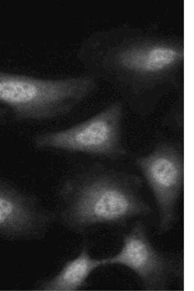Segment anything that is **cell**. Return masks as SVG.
<instances>
[{
    "label": "cell",
    "mask_w": 194,
    "mask_h": 291,
    "mask_svg": "<svg viewBox=\"0 0 194 291\" xmlns=\"http://www.w3.org/2000/svg\"><path fill=\"white\" fill-rule=\"evenodd\" d=\"M95 87L89 76L47 78L0 70V103L19 121H45L67 114Z\"/></svg>",
    "instance_id": "1"
},
{
    "label": "cell",
    "mask_w": 194,
    "mask_h": 291,
    "mask_svg": "<svg viewBox=\"0 0 194 291\" xmlns=\"http://www.w3.org/2000/svg\"><path fill=\"white\" fill-rule=\"evenodd\" d=\"M122 108L114 104L79 123L37 135L34 146L92 155L117 157L124 153L120 135Z\"/></svg>",
    "instance_id": "2"
},
{
    "label": "cell",
    "mask_w": 194,
    "mask_h": 291,
    "mask_svg": "<svg viewBox=\"0 0 194 291\" xmlns=\"http://www.w3.org/2000/svg\"><path fill=\"white\" fill-rule=\"evenodd\" d=\"M150 210L127 187L107 178H92L80 187L72 216L83 226L99 223H120Z\"/></svg>",
    "instance_id": "3"
},
{
    "label": "cell",
    "mask_w": 194,
    "mask_h": 291,
    "mask_svg": "<svg viewBox=\"0 0 194 291\" xmlns=\"http://www.w3.org/2000/svg\"><path fill=\"white\" fill-rule=\"evenodd\" d=\"M136 163L155 196L161 229L167 230L175 219L176 204L183 187V157L174 146L163 144L138 158Z\"/></svg>",
    "instance_id": "4"
},
{
    "label": "cell",
    "mask_w": 194,
    "mask_h": 291,
    "mask_svg": "<svg viewBox=\"0 0 194 291\" xmlns=\"http://www.w3.org/2000/svg\"><path fill=\"white\" fill-rule=\"evenodd\" d=\"M102 260L103 266L120 265L131 270L150 290L165 289L169 275L176 269L174 259L155 249L140 222L124 236L119 252Z\"/></svg>",
    "instance_id": "5"
},
{
    "label": "cell",
    "mask_w": 194,
    "mask_h": 291,
    "mask_svg": "<svg viewBox=\"0 0 194 291\" xmlns=\"http://www.w3.org/2000/svg\"><path fill=\"white\" fill-rule=\"evenodd\" d=\"M103 266L102 259L92 258L84 248L75 259L68 261L53 279L46 283L42 290L48 291H77L86 283L90 275Z\"/></svg>",
    "instance_id": "6"
},
{
    "label": "cell",
    "mask_w": 194,
    "mask_h": 291,
    "mask_svg": "<svg viewBox=\"0 0 194 291\" xmlns=\"http://www.w3.org/2000/svg\"><path fill=\"white\" fill-rule=\"evenodd\" d=\"M33 220V215L22 200L0 185V230H26L31 227Z\"/></svg>",
    "instance_id": "7"
},
{
    "label": "cell",
    "mask_w": 194,
    "mask_h": 291,
    "mask_svg": "<svg viewBox=\"0 0 194 291\" xmlns=\"http://www.w3.org/2000/svg\"><path fill=\"white\" fill-rule=\"evenodd\" d=\"M178 52L173 48L156 47L147 50H130L126 58L129 68L147 71L162 69L173 63Z\"/></svg>",
    "instance_id": "8"
},
{
    "label": "cell",
    "mask_w": 194,
    "mask_h": 291,
    "mask_svg": "<svg viewBox=\"0 0 194 291\" xmlns=\"http://www.w3.org/2000/svg\"><path fill=\"white\" fill-rule=\"evenodd\" d=\"M6 110H7V109H6L0 108V117L2 116L3 115H4L6 113Z\"/></svg>",
    "instance_id": "9"
}]
</instances>
